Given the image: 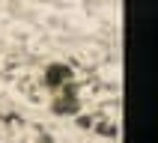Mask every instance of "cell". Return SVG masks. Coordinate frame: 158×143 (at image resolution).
Returning <instances> with one entry per match:
<instances>
[{
  "label": "cell",
  "mask_w": 158,
  "mask_h": 143,
  "mask_svg": "<svg viewBox=\"0 0 158 143\" xmlns=\"http://www.w3.org/2000/svg\"><path fill=\"white\" fill-rule=\"evenodd\" d=\"M54 92H57V96H54V101H51V110H54V113L69 116V113H78V110H81V98H78L75 84H66V87L54 89Z\"/></svg>",
  "instance_id": "obj_1"
},
{
  "label": "cell",
  "mask_w": 158,
  "mask_h": 143,
  "mask_svg": "<svg viewBox=\"0 0 158 143\" xmlns=\"http://www.w3.org/2000/svg\"><path fill=\"white\" fill-rule=\"evenodd\" d=\"M66 84H75V72L66 66V63H51L45 69V87L48 89H60Z\"/></svg>",
  "instance_id": "obj_2"
}]
</instances>
